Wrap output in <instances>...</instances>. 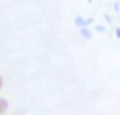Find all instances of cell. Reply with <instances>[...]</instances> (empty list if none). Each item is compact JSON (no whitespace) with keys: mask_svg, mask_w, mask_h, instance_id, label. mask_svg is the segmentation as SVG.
I'll return each mask as SVG.
<instances>
[{"mask_svg":"<svg viewBox=\"0 0 120 115\" xmlns=\"http://www.w3.org/2000/svg\"><path fill=\"white\" fill-rule=\"evenodd\" d=\"M79 33H81V36H82V40H92V36H94V33H92V30H90L89 26H84V28H79Z\"/></svg>","mask_w":120,"mask_h":115,"instance_id":"7a4b0ae2","label":"cell"},{"mask_svg":"<svg viewBox=\"0 0 120 115\" xmlns=\"http://www.w3.org/2000/svg\"><path fill=\"white\" fill-rule=\"evenodd\" d=\"M87 2H92V0H87Z\"/></svg>","mask_w":120,"mask_h":115,"instance_id":"52a82bcc","label":"cell"},{"mask_svg":"<svg viewBox=\"0 0 120 115\" xmlns=\"http://www.w3.org/2000/svg\"><path fill=\"white\" fill-rule=\"evenodd\" d=\"M2 87H4V77L0 76V90H2Z\"/></svg>","mask_w":120,"mask_h":115,"instance_id":"8992f818","label":"cell"},{"mask_svg":"<svg viewBox=\"0 0 120 115\" xmlns=\"http://www.w3.org/2000/svg\"><path fill=\"white\" fill-rule=\"evenodd\" d=\"M115 36L120 40V28H115Z\"/></svg>","mask_w":120,"mask_h":115,"instance_id":"5b68a950","label":"cell"},{"mask_svg":"<svg viewBox=\"0 0 120 115\" xmlns=\"http://www.w3.org/2000/svg\"><path fill=\"white\" fill-rule=\"evenodd\" d=\"M92 18H84V17H76L74 18V26L76 28H84V26H89V25H92Z\"/></svg>","mask_w":120,"mask_h":115,"instance_id":"6da1fadb","label":"cell"},{"mask_svg":"<svg viewBox=\"0 0 120 115\" xmlns=\"http://www.w3.org/2000/svg\"><path fill=\"white\" fill-rule=\"evenodd\" d=\"M105 30H107V28H105L104 25H97V26H95V31H99V33H105Z\"/></svg>","mask_w":120,"mask_h":115,"instance_id":"277c9868","label":"cell"},{"mask_svg":"<svg viewBox=\"0 0 120 115\" xmlns=\"http://www.w3.org/2000/svg\"><path fill=\"white\" fill-rule=\"evenodd\" d=\"M7 110H8V100L4 99V97H0V115H4Z\"/></svg>","mask_w":120,"mask_h":115,"instance_id":"3957f363","label":"cell"},{"mask_svg":"<svg viewBox=\"0 0 120 115\" xmlns=\"http://www.w3.org/2000/svg\"><path fill=\"white\" fill-rule=\"evenodd\" d=\"M4 115H5V113H4Z\"/></svg>","mask_w":120,"mask_h":115,"instance_id":"ba28073f","label":"cell"}]
</instances>
